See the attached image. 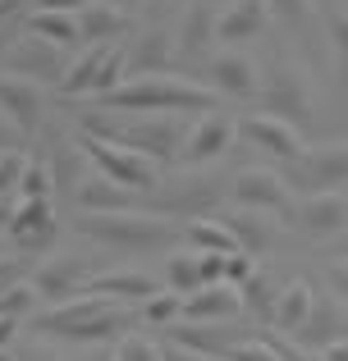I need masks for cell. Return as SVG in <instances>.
I'll use <instances>...</instances> for the list:
<instances>
[{"label":"cell","instance_id":"1","mask_svg":"<svg viewBox=\"0 0 348 361\" xmlns=\"http://www.w3.org/2000/svg\"><path fill=\"white\" fill-rule=\"evenodd\" d=\"M215 92L184 73H152V78H128L124 87L106 92L92 106L110 110V115H206L215 110Z\"/></svg>","mask_w":348,"mask_h":361},{"label":"cell","instance_id":"2","mask_svg":"<svg viewBox=\"0 0 348 361\" xmlns=\"http://www.w3.org/2000/svg\"><path fill=\"white\" fill-rule=\"evenodd\" d=\"M73 229L83 238L110 247V252H156V247H170L179 238L170 215L147 211V206H128V211H78L73 215Z\"/></svg>","mask_w":348,"mask_h":361},{"label":"cell","instance_id":"3","mask_svg":"<svg viewBox=\"0 0 348 361\" xmlns=\"http://www.w3.org/2000/svg\"><path fill=\"white\" fill-rule=\"evenodd\" d=\"M83 128L97 133L106 142H119V147H133L143 156H152L161 169L179 165V151H184L188 133H193V119L188 115H152V119H106V115H83Z\"/></svg>","mask_w":348,"mask_h":361},{"label":"cell","instance_id":"4","mask_svg":"<svg viewBox=\"0 0 348 361\" xmlns=\"http://www.w3.org/2000/svg\"><path fill=\"white\" fill-rule=\"evenodd\" d=\"M128 82V46L124 42H101L83 46L78 60H69V73L60 82L64 101H101L106 92Z\"/></svg>","mask_w":348,"mask_h":361},{"label":"cell","instance_id":"5","mask_svg":"<svg viewBox=\"0 0 348 361\" xmlns=\"http://www.w3.org/2000/svg\"><path fill=\"white\" fill-rule=\"evenodd\" d=\"M261 106L266 115H280L298 128H312L316 123V87H312V73L303 69L298 60H270L266 78H261Z\"/></svg>","mask_w":348,"mask_h":361},{"label":"cell","instance_id":"6","mask_svg":"<svg viewBox=\"0 0 348 361\" xmlns=\"http://www.w3.org/2000/svg\"><path fill=\"white\" fill-rule=\"evenodd\" d=\"M78 151L88 156V165L97 169V174L115 178V183L133 188V192H143V197L156 192L161 178H165V169L156 165L152 156H143V151H133V147H119V142H106V137H97V133H88V128L78 133Z\"/></svg>","mask_w":348,"mask_h":361},{"label":"cell","instance_id":"7","mask_svg":"<svg viewBox=\"0 0 348 361\" xmlns=\"http://www.w3.org/2000/svg\"><path fill=\"white\" fill-rule=\"evenodd\" d=\"M229 197V183H215L211 174H202V169H179V174L156 192H147V211H161V215H179V220H197V215H211L215 206Z\"/></svg>","mask_w":348,"mask_h":361},{"label":"cell","instance_id":"8","mask_svg":"<svg viewBox=\"0 0 348 361\" xmlns=\"http://www.w3.org/2000/svg\"><path fill=\"white\" fill-rule=\"evenodd\" d=\"M289 188L294 192H348V142H321L307 147L303 160L289 165Z\"/></svg>","mask_w":348,"mask_h":361},{"label":"cell","instance_id":"9","mask_svg":"<svg viewBox=\"0 0 348 361\" xmlns=\"http://www.w3.org/2000/svg\"><path fill=\"white\" fill-rule=\"evenodd\" d=\"M5 73L32 78V82H55V87H60L64 73H69V51L23 27V37H14V46H9V55H5Z\"/></svg>","mask_w":348,"mask_h":361},{"label":"cell","instance_id":"10","mask_svg":"<svg viewBox=\"0 0 348 361\" xmlns=\"http://www.w3.org/2000/svg\"><path fill=\"white\" fill-rule=\"evenodd\" d=\"M234 137H239V119L206 110L202 119H193V133H188L184 151H179V169H211L215 160L229 156Z\"/></svg>","mask_w":348,"mask_h":361},{"label":"cell","instance_id":"11","mask_svg":"<svg viewBox=\"0 0 348 361\" xmlns=\"http://www.w3.org/2000/svg\"><path fill=\"white\" fill-rule=\"evenodd\" d=\"M261 64L252 55H243L239 46H224L220 55L206 60V87L215 97H229V101H257L261 97Z\"/></svg>","mask_w":348,"mask_h":361},{"label":"cell","instance_id":"12","mask_svg":"<svg viewBox=\"0 0 348 361\" xmlns=\"http://www.w3.org/2000/svg\"><path fill=\"white\" fill-rule=\"evenodd\" d=\"M97 261L92 256H51L32 270V288L42 293V302H69L78 293H88V283L97 279Z\"/></svg>","mask_w":348,"mask_h":361},{"label":"cell","instance_id":"13","mask_svg":"<svg viewBox=\"0 0 348 361\" xmlns=\"http://www.w3.org/2000/svg\"><path fill=\"white\" fill-rule=\"evenodd\" d=\"M229 202L234 206H252V211H270V215H289L294 211V188L284 174L270 169H243L229 178Z\"/></svg>","mask_w":348,"mask_h":361},{"label":"cell","instance_id":"14","mask_svg":"<svg viewBox=\"0 0 348 361\" xmlns=\"http://www.w3.org/2000/svg\"><path fill=\"white\" fill-rule=\"evenodd\" d=\"M239 137H248L257 151H266V156L284 160V165H294V160L307 156L303 128H298V123H289V119H280V115H266V110H261V115L239 119Z\"/></svg>","mask_w":348,"mask_h":361},{"label":"cell","instance_id":"15","mask_svg":"<svg viewBox=\"0 0 348 361\" xmlns=\"http://www.w3.org/2000/svg\"><path fill=\"white\" fill-rule=\"evenodd\" d=\"M294 224L312 243H330L348 233V192H307L294 206Z\"/></svg>","mask_w":348,"mask_h":361},{"label":"cell","instance_id":"16","mask_svg":"<svg viewBox=\"0 0 348 361\" xmlns=\"http://www.w3.org/2000/svg\"><path fill=\"white\" fill-rule=\"evenodd\" d=\"M9 238H14L23 252H42V247L55 243L60 224H55V197H18L14 215L5 220Z\"/></svg>","mask_w":348,"mask_h":361},{"label":"cell","instance_id":"17","mask_svg":"<svg viewBox=\"0 0 348 361\" xmlns=\"http://www.w3.org/2000/svg\"><path fill=\"white\" fill-rule=\"evenodd\" d=\"M165 334H170L174 343L197 348V353H206V357H215V361L229 357V348L248 338L234 320H174V325H165Z\"/></svg>","mask_w":348,"mask_h":361},{"label":"cell","instance_id":"18","mask_svg":"<svg viewBox=\"0 0 348 361\" xmlns=\"http://www.w3.org/2000/svg\"><path fill=\"white\" fill-rule=\"evenodd\" d=\"M174 60H179V32H170V27H147L128 46V78L174 73Z\"/></svg>","mask_w":348,"mask_h":361},{"label":"cell","instance_id":"19","mask_svg":"<svg viewBox=\"0 0 348 361\" xmlns=\"http://www.w3.org/2000/svg\"><path fill=\"white\" fill-rule=\"evenodd\" d=\"M270 18L275 14H270L266 0H229V5L220 9V18H215V42L220 46H243V42H252V37L266 32Z\"/></svg>","mask_w":348,"mask_h":361},{"label":"cell","instance_id":"20","mask_svg":"<svg viewBox=\"0 0 348 361\" xmlns=\"http://www.w3.org/2000/svg\"><path fill=\"white\" fill-rule=\"evenodd\" d=\"M0 110L18 123V128L32 137L42 128V115H46V97H42V82L32 78H14V73H0Z\"/></svg>","mask_w":348,"mask_h":361},{"label":"cell","instance_id":"21","mask_svg":"<svg viewBox=\"0 0 348 361\" xmlns=\"http://www.w3.org/2000/svg\"><path fill=\"white\" fill-rule=\"evenodd\" d=\"M78 27H83V46H101V42H124L133 32V14L115 0H92L78 9Z\"/></svg>","mask_w":348,"mask_h":361},{"label":"cell","instance_id":"22","mask_svg":"<svg viewBox=\"0 0 348 361\" xmlns=\"http://www.w3.org/2000/svg\"><path fill=\"white\" fill-rule=\"evenodd\" d=\"M220 220L234 229V238H239V247H243V252H252V256H266V252H275V243H280V224H275V215H270V211L234 206V211H224Z\"/></svg>","mask_w":348,"mask_h":361},{"label":"cell","instance_id":"23","mask_svg":"<svg viewBox=\"0 0 348 361\" xmlns=\"http://www.w3.org/2000/svg\"><path fill=\"white\" fill-rule=\"evenodd\" d=\"M348 334V307H344V298L335 293V298H321L316 293V307H312V316H307V325L298 329V334H289V338H298L303 348H325L330 338H344Z\"/></svg>","mask_w":348,"mask_h":361},{"label":"cell","instance_id":"24","mask_svg":"<svg viewBox=\"0 0 348 361\" xmlns=\"http://www.w3.org/2000/svg\"><path fill=\"white\" fill-rule=\"evenodd\" d=\"M73 206L78 211H128V206H143V192H133V188L115 183L106 174H92L73 183Z\"/></svg>","mask_w":348,"mask_h":361},{"label":"cell","instance_id":"25","mask_svg":"<svg viewBox=\"0 0 348 361\" xmlns=\"http://www.w3.org/2000/svg\"><path fill=\"white\" fill-rule=\"evenodd\" d=\"M88 288H92V293H106V298L124 302V307H143L147 298H156V293L165 288V279L143 274V270H106V274H97Z\"/></svg>","mask_w":348,"mask_h":361},{"label":"cell","instance_id":"26","mask_svg":"<svg viewBox=\"0 0 348 361\" xmlns=\"http://www.w3.org/2000/svg\"><path fill=\"white\" fill-rule=\"evenodd\" d=\"M239 316H243L239 283H206L184 302V320H239Z\"/></svg>","mask_w":348,"mask_h":361},{"label":"cell","instance_id":"27","mask_svg":"<svg viewBox=\"0 0 348 361\" xmlns=\"http://www.w3.org/2000/svg\"><path fill=\"white\" fill-rule=\"evenodd\" d=\"M215 18H220V9H211V0H197V5L188 9L184 27H179V60H211Z\"/></svg>","mask_w":348,"mask_h":361},{"label":"cell","instance_id":"28","mask_svg":"<svg viewBox=\"0 0 348 361\" xmlns=\"http://www.w3.org/2000/svg\"><path fill=\"white\" fill-rule=\"evenodd\" d=\"M23 27L46 37V42H55V46H64V51H83V27H78L73 9H32L23 18Z\"/></svg>","mask_w":348,"mask_h":361},{"label":"cell","instance_id":"29","mask_svg":"<svg viewBox=\"0 0 348 361\" xmlns=\"http://www.w3.org/2000/svg\"><path fill=\"white\" fill-rule=\"evenodd\" d=\"M312 307H316V288H312L307 279L284 283V293H280V307H275V329L298 334V329L307 325V316H312Z\"/></svg>","mask_w":348,"mask_h":361},{"label":"cell","instance_id":"30","mask_svg":"<svg viewBox=\"0 0 348 361\" xmlns=\"http://www.w3.org/2000/svg\"><path fill=\"white\" fill-rule=\"evenodd\" d=\"M184 238H188V247H197V252H220V256L243 252L239 238H234V229L220 220V215H197V220H188Z\"/></svg>","mask_w":348,"mask_h":361},{"label":"cell","instance_id":"31","mask_svg":"<svg viewBox=\"0 0 348 361\" xmlns=\"http://www.w3.org/2000/svg\"><path fill=\"white\" fill-rule=\"evenodd\" d=\"M280 283L270 279L266 270H261L257 265V274H252L248 283H243V311H248V316H257L261 325H275V307H280Z\"/></svg>","mask_w":348,"mask_h":361},{"label":"cell","instance_id":"32","mask_svg":"<svg viewBox=\"0 0 348 361\" xmlns=\"http://www.w3.org/2000/svg\"><path fill=\"white\" fill-rule=\"evenodd\" d=\"M165 288L184 293V298H193L197 288H206V279H202V252H197V247H184V252H174L170 261H165Z\"/></svg>","mask_w":348,"mask_h":361},{"label":"cell","instance_id":"33","mask_svg":"<svg viewBox=\"0 0 348 361\" xmlns=\"http://www.w3.org/2000/svg\"><path fill=\"white\" fill-rule=\"evenodd\" d=\"M184 302H188L184 293H174V288H161L156 298H147L138 311H143V320H147V325L165 329V325H174V320H184Z\"/></svg>","mask_w":348,"mask_h":361},{"label":"cell","instance_id":"34","mask_svg":"<svg viewBox=\"0 0 348 361\" xmlns=\"http://www.w3.org/2000/svg\"><path fill=\"white\" fill-rule=\"evenodd\" d=\"M37 302H42V293L32 288V279H14V283H5V288H0V316L28 320Z\"/></svg>","mask_w":348,"mask_h":361},{"label":"cell","instance_id":"35","mask_svg":"<svg viewBox=\"0 0 348 361\" xmlns=\"http://www.w3.org/2000/svg\"><path fill=\"white\" fill-rule=\"evenodd\" d=\"M18 197H55V174H51V160L46 156H28Z\"/></svg>","mask_w":348,"mask_h":361},{"label":"cell","instance_id":"36","mask_svg":"<svg viewBox=\"0 0 348 361\" xmlns=\"http://www.w3.org/2000/svg\"><path fill=\"white\" fill-rule=\"evenodd\" d=\"M325 32H330L335 60H340V73L348 82V5H330V14H325Z\"/></svg>","mask_w":348,"mask_h":361},{"label":"cell","instance_id":"37","mask_svg":"<svg viewBox=\"0 0 348 361\" xmlns=\"http://www.w3.org/2000/svg\"><path fill=\"white\" fill-rule=\"evenodd\" d=\"M23 169H28V156H23V151H0V197H18Z\"/></svg>","mask_w":348,"mask_h":361},{"label":"cell","instance_id":"38","mask_svg":"<svg viewBox=\"0 0 348 361\" xmlns=\"http://www.w3.org/2000/svg\"><path fill=\"white\" fill-rule=\"evenodd\" d=\"M115 357H119V361H165L161 343H152V338H138V334L119 338V343H115Z\"/></svg>","mask_w":348,"mask_h":361},{"label":"cell","instance_id":"39","mask_svg":"<svg viewBox=\"0 0 348 361\" xmlns=\"http://www.w3.org/2000/svg\"><path fill=\"white\" fill-rule=\"evenodd\" d=\"M229 361H284V357L275 353L270 338H243V343L229 348Z\"/></svg>","mask_w":348,"mask_h":361},{"label":"cell","instance_id":"40","mask_svg":"<svg viewBox=\"0 0 348 361\" xmlns=\"http://www.w3.org/2000/svg\"><path fill=\"white\" fill-rule=\"evenodd\" d=\"M252 274H257V256H252V252H229V256H224V283H239V288H243Z\"/></svg>","mask_w":348,"mask_h":361},{"label":"cell","instance_id":"41","mask_svg":"<svg viewBox=\"0 0 348 361\" xmlns=\"http://www.w3.org/2000/svg\"><path fill=\"white\" fill-rule=\"evenodd\" d=\"M270 5V14L280 18V23H289V27H298L307 14H312V0H266Z\"/></svg>","mask_w":348,"mask_h":361},{"label":"cell","instance_id":"42","mask_svg":"<svg viewBox=\"0 0 348 361\" xmlns=\"http://www.w3.org/2000/svg\"><path fill=\"white\" fill-rule=\"evenodd\" d=\"M270 343H275V353L284 361H321V353H312V348H303L298 338H275L270 334Z\"/></svg>","mask_w":348,"mask_h":361},{"label":"cell","instance_id":"43","mask_svg":"<svg viewBox=\"0 0 348 361\" xmlns=\"http://www.w3.org/2000/svg\"><path fill=\"white\" fill-rule=\"evenodd\" d=\"M23 142H28V133L18 128V123L5 115V110H0V151H18Z\"/></svg>","mask_w":348,"mask_h":361},{"label":"cell","instance_id":"44","mask_svg":"<svg viewBox=\"0 0 348 361\" xmlns=\"http://www.w3.org/2000/svg\"><path fill=\"white\" fill-rule=\"evenodd\" d=\"M202 279L206 283H224V256L220 252H202Z\"/></svg>","mask_w":348,"mask_h":361},{"label":"cell","instance_id":"45","mask_svg":"<svg viewBox=\"0 0 348 361\" xmlns=\"http://www.w3.org/2000/svg\"><path fill=\"white\" fill-rule=\"evenodd\" d=\"M32 14V0H0V27L14 23V18H28Z\"/></svg>","mask_w":348,"mask_h":361},{"label":"cell","instance_id":"46","mask_svg":"<svg viewBox=\"0 0 348 361\" xmlns=\"http://www.w3.org/2000/svg\"><path fill=\"white\" fill-rule=\"evenodd\" d=\"M161 353H165V361H215V357L197 353V348H184V343H174V338H170V343L161 348Z\"/></svg>","mask_w":348,"mask_h":361},{"label":"cell","instance_id":"47","mask_svg":"<svg viewBox=\"0 0 348 361\" xmlns=\"http://www.w3.org/2000/svg\"><path fill=\"white\" fill-rule=\"evenodd\" d=\"M73 361H119V357H115V348H110V343H83V353L73 357Z\"/></svg>","mask_w":348,"mask_h":361},{"label":"cell","instance_id":"48","mask_svg":"<svg viewBox=\"0 0 348 361\" xmlns=\"http://www.w3.org/2000/svg\"><path fill=\"white\" fill-rule=\"evenodd\" d=\"M330 288L340 293L344 307H348V265H344V261H335V265H330Z\"/></svg>","mask_w":348,"mask_h":361},{"label":"cell","instance_id":"49","mask_svg":"<svg viewBox=\"0 0 348 361\" xmlns=\"http://www.w3.org/2000/svg\"><path fill=\"white\" fill-rule=\"evenodd\" d=\"M321 353V361H348V334L344 338H330L325 348H316Z\"/></svg>","mask_w":348,"mask_h":361},{"label":"cell","instance_id":"50","mask_svg":"<svg viewBox=\"0 0 348 361\" xmlns=\"http://www.w3.org/2000/svg\"><path fill=\"white\" fill-rule=\"evenodd\" d=\"M9 361H60V357H55V348H23V353H14Z\"/></svg>","mask_w":348,"mask_h":361},{"label":"cell","instance_id":"51","mask_svg":"<svg viewBox=\"0 0 348 361\" xmlns=\"http://www.w3.org/2000/svg\"><path fill=\"white\" fill-rule=\"evenodd\" d=\"M18 325H23V320H18V316H0V348H9V343H14Z\"/></svg>","mask_w":348,"mask_h":361},{"label":"cell","instance_id":"52","mask_svg":"<svg viewBox=\"0 0 348 361\" xmlns=\"http://www.w3.org/2000/svg\"><path fill=\"white\" fill-rule=\"evenodd\" d=\"M83 5H92V0H32V9H73V14Z\"/></svg>","mask_w":348,"mask_h":361},{"label":"cell","instance_id":"53","mask_svg":"<svg viewBox=\"0 0 348 361\" xmlns=\"http://www.w3.org/2000/svg\"><path fill=\"white\" fill-rule=\"evenodd\" d=\"M9 46H14V27H0V73H5V55H9Z\"/></svg>","mask_w":348,"mask_h":361},{"label":"cell","instance_id":"54","mask_svg":"<svg viewBox=\"0 0 348 361\" xmlns=\"http://www.w3.org/2000/svg\"><path fill=\"white\" fill-rule=\"evenodd\" d=\"M335 261H344V265H348V238H344L340 247H335Z\"/></svg>","mask_w":348,"mask_h":361},{"label":"cell","instance_id":"55","mask_svg":"<svg viewBox=\"0 0 348 361\" xmlns=\"http://www.w3.org/2000/svg\"><path fill=\"white\" fill-rule=\"evenodd\" d=\"M115 5H124V9H133V5H143V0H115Z\"/></svg>","mask_w":348,"mask_h":361},{"label":"cell","instance_id":"56","mask_svg":"<svg viewBox=\"0 0 348 361\" xmlns=\"http://www.w3.org/2000/svg\"><path fill=\"white\" fill-rule=\"evenodd\" d=\"M220 361H229V357H220Z\"/></svg>","mask_w":348,"mask_h":361}]
</instances>
